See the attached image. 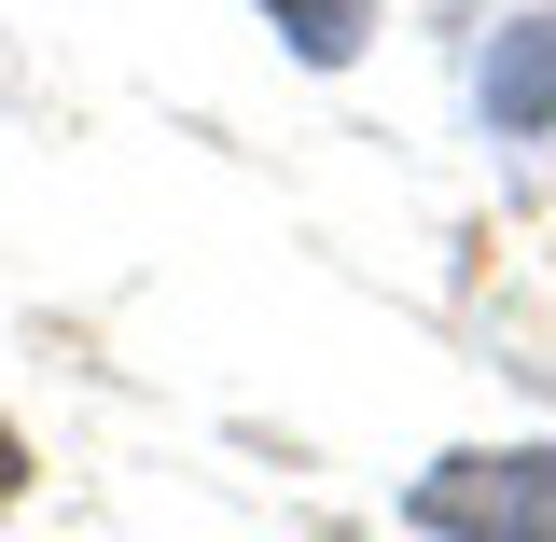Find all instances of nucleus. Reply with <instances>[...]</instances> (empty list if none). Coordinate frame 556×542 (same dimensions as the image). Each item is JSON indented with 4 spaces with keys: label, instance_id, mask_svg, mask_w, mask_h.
<instances>
[{
    "label": "nucleus",
    "instance_id": "f257e3e1",
    "mask_svg": "<svg viewBox=\"0 0 556 542\" xmlns=\"http://www.w3.org/2000/svg\"><path fill=\"white\" fill-rule=\"evenodd\" d=\"M404 515L445 529V542H556V445H473V459H431Z\"/></svg>",
    "mask_w": 556,
    "mask_h": 542
},
{
    "label": "nucleus",
    "instance_id": "f03ea898",
    "mask_svg": "<svg viewBox=\"0 0 556 542\" xmlns=\"http://www.w3.org/2000/svg\"><path fill=\"white\" fill-rule=\"evenodd\" d=\"M486 126L501 139H543L556 126V14L501 28V56H486Z\"/></svg>",
    "mask_w": 556,
    "mask_h": 542
},
{
    "label": "nucleus",
    "instance_id": "7ed1b4c3",
    "mask_svg": "<svg viewBox=\"0 0 556 542\" xmlns=\"http://www.w3.org/2000/svg\"><path fill=\"white\" fill-rule=\"evenodd\" d=\"M278 28H292V56L306 70H334V56H362V28H376V0H265Z\"/></svg>",
    "mask_w": 556,
    "mask_h": 542
},
{
    "label": "nucleus",
    "instance_id": "20e7f679",
    "mask_svg": "<svg viewBox=\"0 0 556 542\" xmlns=\"http://www.w3.org/2000/svg\"><path fill=\"white\" fill-rule=\"evenodd\" d=\"M14 487H28V445H14V417H0V501H14Z\"/></svg>",
    "mask_w": 556,
    "mask_h": 542
}]
</instances>
